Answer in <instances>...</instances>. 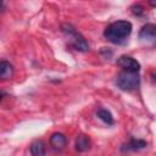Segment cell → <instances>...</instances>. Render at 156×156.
Returning <instances> with one entry per match:
<instances>
[{
  "label": "cell",
  "mask_w": 156,
  "mask_h": 156,
  "mask_svg": "<svg viewBox=\"0 0 156 156\" xmlns=\"http://www.w3.org/2000/svg\"><path fill=\"white\" fill-rule=\"evenodd\" d=\"M133 26L129 21H116L105 28L104 37L113 44H122L130 35Z\"/></svg>",
  "instance_id": "obj_1"
},
{
  "label": "cell",
  "mask_w": 156,
  "mask_h": 156,
  "mask_svg": "<svg viewBox=\"0 0 156 156\" xmlns=\"http://www.w3.org/2000/svg\"><path fill=\"white\" fill-rule=\"evenodd\" d=\"M116 85L123 91L136 90L140 85L139 72H132V71L123 69L116 77Z\"/></svg>",
  "instance_id": "obj_2"
},
{
  "label": "cell",
  "mask_w": 156,
  "mask_h": 156,
  "mask_svg": "<svg viewBox=\"0 0 156 156\" xmlns=\"http://www.w3.org/2000/svg\"><path fill=\"white\" fill-rule=\"evenodd\" d=\"M61 30L63 32V34L67 37L68 43L77 50L80 52H85L89 50V45L87 43V40L83 38V35L80 33H78L73 26L68 24V23H63L61 26Z\"/></svg>",
  "instance_id": "obj_3"
},
{
  "label": "cell",
  "mask_w": 156,
  "mask_h": 156,
  "mask_svg": "<svg viewBox=\"0 0 156 156\" xmlns=\"http://www.w3.org/2000/svg\"><path fill=\"white\" fill-rule=\"evenodd\" d=\"M139 41L146 48L156 46V24L155 23H146L139 30Z\"/></svg>",
  "instance_id": "obj_4"
},
{
  "label": "cell",
  "mask_w": 156,
  "mask_h": 156,
  "mask_svg": "<svg viewBox=\"0 0 156 156\" xmlns=\"http://www.w3.org/2000/svg\"><path fill=\"white\" fill-rule=\"evenodd\" d=\"M117 65L122 68V69H127V71H132V72H139L140 69V63L127 55H122L118 60H117Z\"/></svg>",
  "instance_id": "obj_5"
},
{
  "label": "cell",
  "mask_w": 156,
  "mask_h": 156,
  "mask_svg": "<svg viewBox=\"0 0 156 156\" xmlns=\"http://www.w3.org/2000/svg\"><path fill=\"white\" fill-rule=\"evenodd\" d=\"M66 143H67V139L62 133L56 132V133L51 134V136H50V145L55 151L62 150L66 146Z\"/></svg>",
  "instance_id": "obj_6"
},
{
  "label": "cell",
  "mask_w": 156,
  "mask_h": 156,
  "mask_svg": "<svg viewBox=\"0 0 156 156\" xmlns=\"http://www.w3.org/2000/svg\"><path fill=\"white\" fill-rule=\"evenodd\" d=\"M146 146V141L145 140H141V139H135V138H130V140L124 144L121 150L122 151H138V150H141Z\"/></svg>",
  "instance_id": "obj_7"
},
{
  "label": "cell",
  "mask_w": 156,
  "mask_h": 156,
  "mask_svg": "<svg viewBox=\"0 0 156 156\" xmlns=\"http://www.w3.org/2000/svg\"><path fill=\"white\" fill-rule=\"evenodd\" d=\"M74 146H76V150H77V151L84 152V151L89 150V147H90V140H89V138H88L87 135L80 134V135H78L77 139H76V145H74Z\"/></svg>",
  "instance_id": "obj_8"
},
{
  "label": "cell",
  "mask_w": 156,
  "mask_h": 156,
  "mask_svg": "<svg viewBox=\"0 0 156 156\" xmlns=\"http://www.w3.org/2000/svg\"><path fill=\"white\" fill-rule=\"evenodd\" d=\"M13 73V67L11 63H9L7 61H1L0 62V77L1 79H7L12 76Z\"/></svg>",
  "instance_id": "obj_9"
},
{
  "label": "cell",
  "mask_w": 156,
  "mask_h": 156,
  "mask_svg": "<svg viewBox=\"0 0 156 156\" xmlns=\"http://www.w3.org/2000/svg\"><path fill=\"white\" fill-rule=\"evenodd\" d=\"M30 152L34 156H44L45 155V145L41 140H35L30 145Z\"/></svg>",
  "instance_id": "obj_10"
},
{
  "label": "cell",
  "mask_w": 156,
  "mask_h": 156,
  "mask_svg": "<svg viewBox=\"0 0 156 156\" xmlns=\"http://www.w3.org/2000/svg\"><path fill=\"white\" fill-rule=\"evenodd\" d=\"M96 116L102 121V122H105L106 124H108V126H111V124H113V117H112V113L108 111V110H106V108H99L98 111H96Z\"/></svg>",
  "instance_id": "obj_11"
},
{
  "label": "cell",
  "mask_w": 156,
  "mask_h": 156,
  "mask_svg": "<svg viewBox=\"0 0 156 156\" xmlns=\"http://www.w3.org/2000/svg\"><path fill=\"white\" fill-rule=\"evenodd\" d=\"M132 12L136 16H141L144 13V9L140 5H134V6H132Z\"/></svg>",
  "instance_id": "obj_12"
},
{
  "label": "cell",
  "mask_w": 156,
  "mask_h": 156,
  "mask_svg": "<svg viewBox=\"0 0 156 156\" xmlns=\"http://www.w3.org/2000/svg\"><path fill=\"white\" fill-rule=\"evenodd\" d=\"M149 4H150L152 7H156V0H149Z\"/></svg>",
  "instance_id": "obj_13"
}]
</instances>
